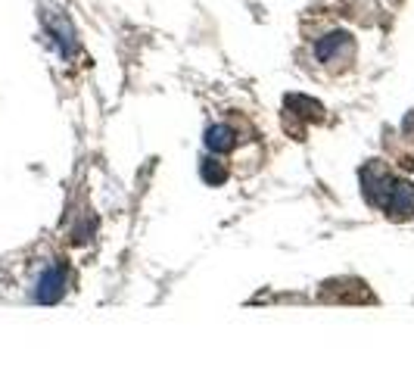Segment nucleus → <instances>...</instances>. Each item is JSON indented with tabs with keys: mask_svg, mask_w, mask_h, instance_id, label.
I'll list each match as a JSON object with an SVG mask.
<instances>
[{
	"mask_svg": "<svg viewBox=\"0 0 414 374\" xmlns=\"http://www.w3.org/2000/svg\"><path fill=\"white\" fill-rule=\"evenodd\" d=\"M408 128H414V116H411V118H408ZM411 141H414V138H411Z\"/></svg>",
	"mask_w": 414,
	"mask_h": 374,
	"instance_id": "1",
	"label": "nucleus"
}]
</instances>
